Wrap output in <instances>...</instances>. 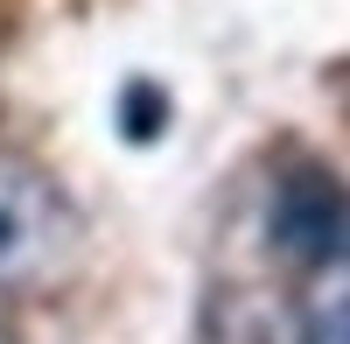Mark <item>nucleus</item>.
Listing matches in <instances>:
<instances>
[{
  "label": "nucleus",
  "mask_w": 350,
  "mask_h": 344,
  "mask_svg": "<svg viewBox=\"0 0 350 344\" xmlns=\"http://www.w3.org/2000/svg\"><path fill=\"white\" fill-rule=\"evenodd\" d=\"M0 344H14V330H8V323H0Z\"/></svg>",
  "instance_id": "4"
},
{
  "label": "nucleus",
  "mask_w": 350,
  "mask_h": 344,
  "mask_svg": "<svg viewBox=\"0 0 350 344\" xmlns=\"http://www.w3.org/2000/svg\"><path fill=\"white\" fill-rule=\"evenodd\" d=\"M84 246L70 190L28 155H0V302L64 281Z\"/></svg>",
  "instance_id": "1"
},
{
  "label": "nucleus",
  "mask_w": 350,
  "mask_h": 344,
  "mask_svg": "<svg viewBox=\"0 0 350 344\" xmlns=\"http://www.w3.org/2000/svg\"><path fill=\"white\" fill-rule=\"evenodd\" d=\"M267 246L301 274H350V183L323 162L280 169L267 190Z\"/></svg>",
  "instance_id": "2"
},
{
  "label": "nucleus",
  "mask_w": 350,
  "mask_h": 344,
  "mask_svg": "<svg viewBox=\"0 0 350 344\" xmlns=\"http://www.w3.org/2000/svg\"><path fill=\"white\" fill-rule=\"evenodd\" d=\"M301 344H350V274H336V288H323L308 302Z\"/></svg>",
  "instance_id": "3"
}]
</instances>
